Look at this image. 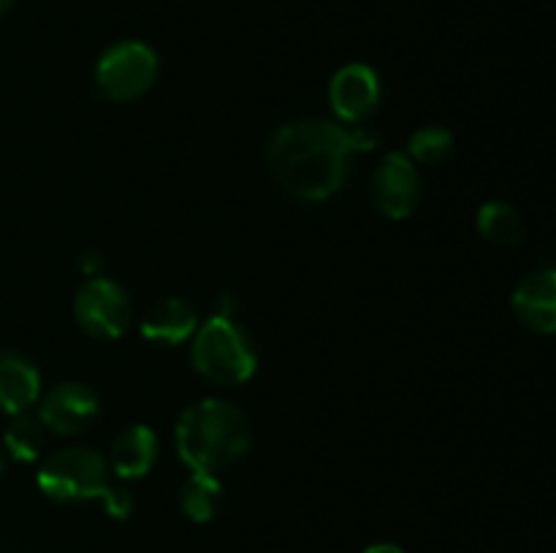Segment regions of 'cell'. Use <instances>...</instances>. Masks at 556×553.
Segmentation results:
<instances>
[{
  "label": "cell",
  "instance_id": "cell-19",
  "mask_svg": "<svg viewBox=\"0 0 556 553\" xmlns=\"http://www.w3.org/2000/svg\"><path fill=\"white\" fill-rule=\"evenodd\" d=\"M11 5H14V0H0V14H3V11H9Z\"/></svg>",
  "mask_w": 556,
  "mask_h": 553
},
{
  "label": "cell",
  "instance_id": "cell-2",
  "mask_svg": "<svg viewBox=\"0 0 556 553\" xmlns=\"http://www.w3.org/2000/svg\"><path fill=\"white\" fill-rule=\"evenodd\" d=\"M174 437L179 459L190 470L217 475L248 453L250 423L231 401L204 399L179 415Z\"/></svg>",
  "mask_w": 556,
  "mask_h": 553
},
{
  "label": "cell",
  "instance_id": "cell-14",
  "mask_svg": "<svg viewBox=\"0 0 556 553\" xmlns=\"http://www.w3.org/2000/svg\"><path fill=\"white\" fill-rule=\"evenodd\" d=\"M223 483L210 472H193L179 491V507L195 524H206L223 507Z\"/></svg>",
  "mask_w": 556,
  "mask_h": 553
},
{
  "label": "cell",
  "instance_id": "cell-1",
  "mask_svg": "<svg viewBox=\"0 0 556 553\" xmlns=\"http://www.w3.org/2000/svg\"><path fill=\"white\" fill-rule=\"evenodd\" d=\"M375 136L329 119H296L275 130L269 171L277 188L299 201H326L348 182L353 155L372 150Z\"/></svg>",
  "mask_w": 556,
  "mask_h": 553
},
{
  "label": "cell",
  "instance_id": "cell-10",
  "mask_svg": "<svg viewBox=\"0 0 556 553\" xmlns=\"http://www.w3.org/2000/svg\"><path fill=\"white\" fill-rule=\"evenodd\" d=\"M514 312L535 334H556V269H538L519 282Z\"/></svg>",
  "mask_w": 556,
  "mask_h": 553
},
{
  "label": "cell",
  "instance_id": "cell-3",
  "mask_svg": "<svg viewBox=\"0 0 556 553\" xmlns=\"http://www.w3.org/2000/svg\"><path fill=\"white\" fill-rule=\"evenodd\" d=\"M109 461L90 448H65L49 455L38 470V488L54 502H90L101 499L112 518H128L134 499L112 486Z\"/></svg>",
  "mask_w": 556,
  "mask_h": 553
},
{
  "label": "cell",
  "instance_id": "cell-12",
  "mask_svg": "<svg viewBox=\"0 0 556 553\" xmlns=\"http://www.w3.org/2000/svg\"><path fill=\"white\" fill-rule=\"evenodd\" d=\"M157 437L150 426H128L114 437L109 450V470L119 480H139L155 466Z\"/></svg>",
  "mask_w": 556,
  "mask_h": 553
},
{
  "label": "cell",
  "instance_id": "cell-17",
  "mask_svg": "<svg viewBox=\"0 0 556 553\" xmlns=\"http://www.w3.org/2000/svg\"><path fill=\"white\" fill-rule=\"evenodd\" d=\"M454 152V136L451 130L438 128V125H427V128L416 130L410 139V146H407V157L416 163H443L445 157Z\"/></svg>",
  "mask_w": 556,
  "mask_h": 553
},
{
  "label": "cell",
  "instance_id": "cell-11",
  "mask_svg": "<svg viewBox=\"0 0 556 553\" xmlns=\"http://www.w3.org/2000/svg\"><path fill=\"white\" fill-rule=\"evenodd\" d=\"M41 396V372L30 358L14 350H0V410L5 415L30 412Z\"/></svg>",
  "mask_w": 556,
  "mask_h": 553
},
{
  "label": "cell",
  "instance_id": "cell-5",
  "mask_svg": "<svg viewBox=\"0 0 556 553\" xmlns=\"http://www.w3.org/2000/svg\"><path fill=\"white\" fill-rule=\"evenodd\" d=\"M157 79V54L141 41H119L101 54L96 85L103 98L117 103L136 101Z\"/></svg>",
  "mask_w": 556,
  "mask_h": 553
},
{
  "label": "cell",
  "instance_id": "cell-13",
  "mask_svg": "<svg viewBox=\"0 0 556 553\" xmlns=\"http://www.w3.org/2000/svg\"><path fill=\"white\" fill-rule=\"evenodd\" d=\"M195 309L182 298H161L141 318V334L155 345H182L195 334Z\"/></svg>",
  "mask_w": 556,
  "mask_h": 553
},
{
  "label": "cell",
  "instance_id": "cell-7",
  "mask_svg": "<svg viewBox=\"0 0 556 553\" xmlns=\"http://www.w3.org/2000/svg\"><path fill=\"white\" fill-rule=\"evenodd\" d=\"M369 198L380 215L391 220H402L416 211L421 204V177L418 168L405 152H389L375 168L369 182Z\"/></svg>",
  "mask_w": 556,
  "mask_h": 553
},
{
  "label": "cell",
  "instance_id": "cell-15",
  "mask_svg": "<svg viewBox=\"0 0 556 553\" xmlns=\"http://www.w3.org/2000/svg\"><path fill=\"white\" fill-rule=\"evenodd\" d=\"M478 231L486 242L497 244V247H516V244L525 239V217L519 215V209L505 201H489L478 209L476 220Z\"/></svg>",
  "mask_w": 556,
  "mask_h": 553
},
{
  "label": "cell",
  "instance_id": "cell-20",
  "mask_svg": "<svg viewBox=\"0 0 556 553\" xmlns=\"http://www.w3.org/2000/svg\"><path fill=\"white\" fill-rule=\"evenodd\" d=\"M3 466H5V455H3V450H0V475H3Z\"/></svg>",
  "mask_w": 556,
  "mask_h": 553
},
{
  "label": "cell",
  "instance_id": "cell-4",
  "mask_svg": "<svg viewBox=\"0 0 556 553\" xmlns=\"http://www.w3.org/2000/svg\"><path fill=\"white\" fill-rule=\"evenodd\" d=\"M193 366L217 385H239L258 366L255 342L231 314H215L193 339Z\"/></svg>",
  "mask_w": 556,
  "mask_h": 553
},
{
  "label": "cell",
  "instance_id": "cell-8",
  "mask_svg": "<svg viewBox=\"0 0 556 553\" xmlns=\"http://www.w3.org/2000/svg\"><path fill=\"white\" fill-rule=\"evenodd\" d=\"M98 412H101V401L90 385L60 383L43 396L38 421L60 437H74V434L87 432L98 421Z\"/></svg>",
  "mask_w": 556,
  "mask_h": 553
},
{
  "label": "cell",
  "instance_id": "cell-18",
  "mask_svg": "<svg viewBox=\"0 0 556 553\" xmlns=\"http://www.w3.org/2000/svg\"><path fill=\"white\" fill-rule=\"evenodd\" d=\"M364 553H405L400 545H394V542H375V545H369Z\"/></svg>",
  "mask_w": 556,
  "mask_h": 553
},
{
  "label": "cell",
  "instance_id": "cell-9",
  "mask_svg": "<svg viewBox=\"0 0 556 553\" xmlns=\"http://www.w3.org/2000/svg\"><path fill=\"white\" fill-rule=\"evenodd\" d=\"M329 101L337 117L348 125H362L378 112L380 79L369 65L351 63L334 74L329 85Z\"/></svg>",
  "mask_w": 556,
  "mask_h": 553
},
{
  "label": "cell",
  "instance_id": "cell-6",
  "mask_svg": "<svg viewBox=\"0 0 556 553\" xmlns=\"http://www.w3.org/2000/svg\"><path fill=\"white\" fill-rule=\"evenodd\" d=\"M74 318L85 334L96 339H117L134 318V307L123 285L109 276H90L74 298Z\"/></svg>",
  "mask_w": 556,
  "mask_h": 553
},
{
  "label": "cell",
  "instance_id": "cell-16",
  "mask_svg": "<svg viewBox=\"0 0 556 553\" xmlns=\"http://www.w3.org/2000/svg\"><path fill=\"white\" fill-rule=\"evenodd\" d=\"M5 450H9L11 459L16 461H36L38 453L43 448V423L38 417H33L30 412H22V415H11L9 428H5Z\"/></svg>",
  "mask_w": 556,
  "mask_h": 553
}]
</instances>
